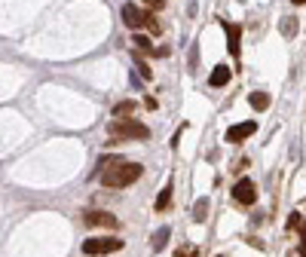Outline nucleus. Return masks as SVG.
Instances as JSON below:
<instances>
[{
	"mask_svg": "<svg viewBox=\"0 0 306 257\" xmlns=\"http://www.w3.org/2000/svg\"><path fill=\"white\" fill-rule=\"evenodd\" d=\"M193 217H196V220H205V217H208V199H199V202H196Z\"/></svg>",
	"mask_w": 306,
	"mask_h": 257,
	"instance_id": "nucleus-15",
	"label": "nucleus"
},
{
	"mask_svg": "<svg viewBox=\"0 0 306 257\" xmlns=\"http://www.w3.org/2000/svg\"><path fill=\"white\" fill-rule=\"evenodd\" d=\"M230 77H233V73H230V67H226V64H217V67L211 70V77H208V86L220 89V86H226V83H230Z\"/></svg>",
	"mask_w": 306,
	"mask_h": 257,
	"instance_id": "nucleus-9",
	"label": "nucleus"
},
{
	"mask_svg": "<svg viewBox=\"0 0 306 257\" xmlns=\"http://www.w3.org/2000/svg\"><path fill=\"white\" fill-rule=\"evenodd\" d=\"M132 40H135V49H138V52H147V55H153V40H150V37H144V34H135Z\"/></svg>",
	"mask_w": 306,
	"mask_h": 257,
	"instance_id": "nucleus-13",
	"label": "nucleus"
},
{
	"mask_svg": "<svg viewBox=\"0 0 306 257\" xmlns=\"http://www.w3.org/2000/svg\"><path fill=\"white\" fill-rule=\"evenodd\" d=\"M282 31H285V37H294V31H297V22H294V19H285Z\"/></svg>",
	"mask_w": 306,
	"mask_h": 257,
	"instance_id": "nucleus-18",
	"label": "nucleus"
},
{
	"mask_svg": "<svg viewBox=\"0 0 306 257\" xmlns=\"http://www.w3.org/2000/svg\"><path fill=\"white\" fill-rule=\"evenodd\" d=\"M144 104H147L150 110H157V107H160V104H157V98H153V95H147V98H144Z\"/></svg>",
	"mask_w": 306,
	"mask_h": 257,
	"instance_id": "nucleus-21",
	"label": "nucleus"
},
{
	"mask_svg": "<svg viewBox=\"0 0 306 257\" xmlns=\"http://www.w3.org/2000/svg\"><path fill=\"white\" fill-rule=\"evenodd\" d=\"M144 28H147L150 34H160V22L153 19V13H147V16H144Z\"/></svg>",
	"mask_w": 306,
	"mask_h": 257,
	"instance_id": "nucleus-17",
	"label": "nucleus"
},
{
	"mask_svg": "<svg viewBox=\"0 0 306 257\" xmlns=\"http://www.w3.org/2000/svg\"><path fill=\"white\" fill-rule=\"evenodd\" d=\"M254 132H257V123H254V120H245V123H236V126L226 129V141H230V144H239V141L251 138Z\"/></svg>",
	"mask_w": 306,
	"mask_h": 257,
	"instance_id": "nucleus-6",
	"label": "nucleus"
},
{
	"mask_svg": "<svg viewBox=\"0 0 306 257\" xmlns=\"http://www.w3.org/2000/svg\"><path fill=\"white\" fill-rule=\"evenodd\" d=\"M135 107H138L135 101H120L117 107H113V117H132V114H135Z\"/></svg>",
	"mask_w": 306,
	"mask_h": 257,
	"instance_id": "nucleus-14",
	"label": "nucleus"
},
{
	"mask_svg": "<svg viewBox=\"0 0 306 257\" xmlns=\"http://www.w3.org/2000/svg\"><path fill=\"white\" fill-rule=\"evenodd\" d=\"M233 199H236L239 205H254V202H257V187H254V181L242 178L236 187H233Z\"/></svg>",
	"mask_w": 306,
	"mask_h": 257,
	"instance_id": "nucleus-5",
	"label": "nucleus"
},
{
	"mask_svg": "<svg viewBox=\"0 0 306 257\" xmlns=\"http://www.w3.org/2000/svg\"><path fill=\"white\" fill-rule=\"evenodd\" d=\"M123 248V239L117 236H92L83 242V254L89 257H98V254H113V251H120Z\"/></svg>",
	"mask_w": 306,
	"mask_h": 257,
	"instance_id": "nucleus-3",
	"label": "nucleus"
},
{
	"mask_svg": "<svg viewBox=\"0 0 306 257\" xmlns=\"http://www.w3.org/2000/svg\"><path fill=\"white\" fill-rule=\"evenodd\" d=\"M172 205V184H166L163 187V193L157 196V202H153V211H166Z\"/></svg>",
	"mask_w": 306,
	"mask_h": 257,
	"instance_id": "nucleus-12",
	"label": "nucleus"
},
{
	"mask_svg": "<svg viewBox=\"0 0 306 257\" xmlns=\"http://www.w3.org/2000/svg\"><path fill=\"white\" fill-rule=\"evenodd\" d=\"M223 31H226V46H230V55H239V37H242V28L239 25H233V22H223Z\"/></svg>",
	"mask_w": 306,
	"mask_h": 257,
	"instance_id": "nucleus-8",
	"label": "nucleus"
},
{
	"mask_svg": "<svg viewBox=\"0 0 306 257\" xmlns=\"http://www.w3.org/2000/svg\"><path fill=\"white\" fill-rule=\"evenodd\" d=\"M141 175H144L141 162H132V159H123V156H107V159H101L98 181H101V187H107V190H126Z\"/></svg>",
	"mask_w": 306,
	"mask_h": 257,
	"instance_id": "nucleus-1",
	"label": "nucleus"
},
{
	"mask_svg": "<svg viewBox=\"0 0 306 257\" xmlns=\"http://www.w3.org/2000/svg\"><path fill=\"white\" fill-rule=\"evenodd\" d=\"M120 16H123L126 28H141V25H144V16H147V13H144V10H138L135 4H126Z\"/></svg>",
	"mask_w": 306,
	"mask_h": 257,
	"instance_id": "nucleus-7",
	"label": "nucleus"
},
{
	"mask_svg": "<svg viewBox=\"0 0 306 257\" xmlns=\"http://www.w3.org/2000/svg\"><path fill=\"white\" fill-rule=\"evenodd\" d=\"M169 236H172V230H169V227H160L157 233H153V239H150V248H153V251H163L166 242H169Z\"/></svg>",
	"mask_w": 306,
	"mask_h": 257,
	"instance_id": "nucleus-10",
	"label": "nucleus"
},
{
	"mask_svg": "<svg viewBox=\"0 0 306 257\" xmlns=\"http://www.w3.org/2000/svg\"><path fill=\"white\" fill-rule=\"evenodd\" d=\"M291 4H297V7H303V4H306V0H291Z\"/></svg>",
	"mask_w": 306,
	"mask_h": 257,
	"instance_id": "nucleus-22",
	"label": "nucleus"
},
{
	"mask_svg": "<svg viewBox=\"0 0 306 257\" xmlns=\"http://www.w3.org/2000/svg\"><path fill=\"white\" fill-rule=\"evenodd\" d=\"M135 64H138V73H141L144 80H150V77H153L150 67H147V64H144V58H141V52H135Z\"/></svg>",
	"mask_w": 306,
	"mask_h": 257,
	"instance_id": "nucleus-16",
	"label": "nucleus"
},
{
	"mask_svg": "<svg viewBox=\"0 0 306 257\" xmlns=\"http://www.w3.org/2000/svg\"><path fill=\"white\" fill-rule=\"evenodd\" d=\"M144 7H147V10H153V13H160V10L166 7V0H144Z\"/></svg>",
	"mask_w": 306,
	"mask_h": 257,
	"instance_id": "nucleus-19",
	"label": "nucleus"
},
{
	"mask_svg": "<svg viewBox=\"0 0 306 257\" xmlns=\"http://www.w3.org/2000/svg\"><path fill=\"white\" fill-rule=\"evenodd\" d=\"M270 101H273L270 92H251V95H248V104H251L254 110H266V107H270Z\"/></svg>",
	"mask_w": 306,
	"mask_h": 257,
	"instance_id": "nucleus-11",
	"label": "nucleus"
},
{
	"mask_svg": "<svg viewBox=\"0 0 306 257\" xmlns=\"http://www.w3.org/2000/svg\"><path fill=\"white\" fill-rule=\"evenodd\" d=\"M83 220H86L89 227H101V230H117V227H120V217L110 214V211H101V208L83 211Z\"/></svg>",
	"mask_w": 306,
	"mask_h": 257,
	"instance_id": "nucleus-4",
	"label": "nucleus"
},
{
	"mask_svg": "<svg viewBox=\"0 0 306 257\" xmlns=\"http://www.w3.org/2000/svg\"><path fill=\"white\" fill-rule=\"evenodd\" d=\"M110 138H117V141H147L150 138V129L132 117H117L110 126H107Z\"/></svg>",
	"mask_w": 306,
	"mask_h": 257,
	"instance_id": "nucleus-2",
	"label": "nucleus"
},
{
	"mask_svg": "<svg viewBox=\"0 0 306 257\" xmlns=\"http://www.w3.org/2000/svg\"><path fill=\"white\" fill-rule=\"evenodd\" d=\"M300 257H306V224H303V233H300Z\"/></svg>",
	"mask_w": 306,
	"mask_h": 257,
	"instance_id": "nucleus-20",
	"label": "nucleus"
}]
</instances>
